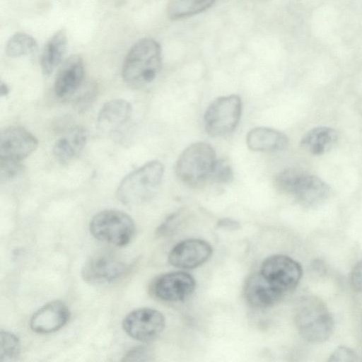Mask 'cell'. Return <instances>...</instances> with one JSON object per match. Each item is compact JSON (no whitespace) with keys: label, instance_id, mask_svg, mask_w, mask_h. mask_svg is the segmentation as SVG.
I'll return each instance as SVG.
<instances>
[{"label":"cell","instance_id":"cell-1","mask_svg":"<svg viewBox=\"0 0 362 362\" xmlns=\"http://www.w3.org/2000/svg\"><path fill=\"white\" fill-rule=\"evenodd\" d=\"M160 44L152 38H143L129 49L124 59L122 75L130 86L141 88L151 83L161 68Z\"/></svg>","mask_w":362,"mask_h":362},{"label":"cell","instance_id":"cell-2","mask_svg":"<svg viewBox=\"0 0 362 362\" xmlns=\"http://www.w3.org/2000/svg\"><path fill=\"white\" fill-rule=\"evenodd\" d=\"M279 192L293 196L302 206L308 208L321 205L330 194V187L321 178L297 168H286L274 177Z\"/></svg>","mask_w":362,"mask_h":362},{"label":"cell","instance_id":"cell-3","mask_svg":"<svg viewBox=\"0 0 362 362\" xmlns=\"http://www.w3.org/2000/svg\"><path fill=\"white\" fill-rule=\"evenodd\" d=\"M216 160V153L211 145L205 142H195L180 155L175 165V173L188 187H201L209 181Z\"/></svg>","mask_w":362,"mask_h":362},{"label":"cell","instance_id":"cell-4","mask_svg":"<svg viewBox=\"0 0 362 362\" xmlns=\"http://www.w3.org/2000/svg\"><path fill=\"white\" fill-rule=\"evenodd\" d=\"M164 168L158 160L149 161L128 174L117 189V197L124 204L133 205L150 198L160 185Z\"/></svg>","mask_w":362,"mask_h":362},{"label":"cell","instance_id":"cell-5","mask_svg":"<svg viewBox=\"0 0 362 362\" xmlns=\"http://www.w3.org/2000/svg\"><path fill=\"white\" fill-rule=\"evenodd\" d=\"M296 324L300 335L313 343L326 341L334 329L331 313L323 301L315 296L307 297L300 302Z\"/></svg>","mask_w":362,"mask_h":362},{"label":"cell","instance_id":"cell-6","mask_svg":"<svg viewBox=\"0 0 362 362\" xmlns=\"http://www.w3.org/2000/svg\"><path fill=\"white\" fill-rule=\"evenodd\" d=\"M90 231L100 241L115 246H124L132 239L135 233V224L126 213L107 209L93 217L90 223Z\"/></svg>","mask_w":362,"mask_h":362},{"label":"cell","instance_id":"cell-7","mask_svg":"<svg viewBox=\"0 0 362 362\" xmlns=\"http://www.w3.org/2000/svg\"><path fill=\"white\" fill-rule=\"evenodd\" d=\"M241 112L242 101L238 95L216 98L209 105L204 116L206 132L213 137L228 135L237 127Z\"/></svg>","mask_w":362,"mask_h":362},{"label":"cell","instance_id":"cell-8","mask_svg":"<svg viewBox=\"0 0 362 362\" xmlns=\"http://www.w3.org/2000/svg\"><path fill=\"white\" fill-rule=\"evenodd\" d=\"M259 272L286 295L297 286L303 270L300 264L291 257L275 255L264 259Z\"/></svg>","mask_w":362,"mask_h":362},{"label":"cell","instance_id":"cell-9","mask_svg":"<svg viewBox=\"0 0 362 362\" xmlns=\"http://www.w3.org/2000/svg\"><path fill=\"white\" fill-rule=\"evenodd\" d=\"M165 324V317L158 310L143 308L127 315L122 321V327L132 338L146 342L158 337Z\"/></svg>","mask_w":362,"mask_h":362},{"label":"cell","instance_id":"cell-10","mask_svg":"<svg viewBox=\"0 0 362 362\" xmlns=\"http://www.w3.org/2000/svg\"><path fill=\"white\" fill-rule=\"evenodd\" d=\"M126 269V264L117 256L109 252H100L86 260L81 275L88 283L103 284L118 279Z\"/></svg>","mask_w":362,"mask_h":362},{"label":"cell","instance_id":"cell-11","mask_svg":"<svg viewBox=\"0 0 362 362\" xmlns=\"http://www.w3.org/2000/svg\"><path fill=\"white\" fill-rule=\"evenodd\" d=\"M37 146V138L27 129L17 126L6 127L0 133V160L21 161Z\"/></svg>","mask_w":362,"mask_h":362},{"label":"cell","instance_id":"cell-12","mask_svg":"<svg viewBox=\"0 0 362 362\" xmlns=\"http://www.w3.org/2000/svg\"><path fill=\"white\" fill-rule=\"evenodd\" d=\"M195 281L188 273L169 272L156 279L153 292L159 299L168 302L185 300L194 291Z\"/></svg>","mask_w":362,"mask_h":362},{"label":"cell","instance_id":"cell-13","mask_svg":"<svg viewBox=\"0 0 362 362\" xmlns=\"http://www.w3.org/2000/svg\"><path fill=\"white\" fill-rule=\"evenodd\" d=\"M212 255V247L201 239H187L177 243L170 252L168 261L175 267L194 269L205 263Z\"/></svg>","mask_w":362,"mask_h":362},{"label":"cell","instance_id":"cell-14","mask_svg":"<svg viewBox=\"0 0 362 362\" xmlns=\"http://www.w3.org/2000/svg\"><path fill=\"white\" fill-rule=\"evenodd\" d=\"M244 293L247 301L257 308H267L276 304L285 294L258 272L247 279Z\"/></svg>","mask_w":362,"mask_h":362},{"label":"cell","instance_id":"cell-15","mask_svg":"<svg viewBox=\"0 0 362 362\" xmlns=\"http://www.w3.org/2000/svg\"><path fill=\"white\" fill-rule=\"evenodd\" d=\"M69 315V310L64 303L52 301L35 312L30 319V325L35 332L52 333L66 324Z\"/></svg>","mask_w":362,"mask_h":362},{"label":"cell","instance_id":"cell-16","mask_svg":"<svg viewBox=\"0 0 362 362\" xmlns=\"http://www.w3.org/2000/svg\"><path fill=\"white\" fill-rule=\"evenodd\" d=\"M84 76L82 58L72 55L65 60L59 69L54 82V93L59 98H67L81 86Z\"/></svg>","mask_w":362,"mask_h":362},{"label":"cell","instance_id":"cell-17","mask_svg":"<svg viewBox=\"0 0 362 362\" xmlns=\"http://www.w3.org/2000/svg\"><path fill=\"white\" fill-rule=\"evenodd\" d=\"M132 114V107L128 101L111 100L105 103L99 111L98 127L105 133L116 132L129 120Z\"/></svg>","mask_w":362,"mask_h":362},{"label":"cell","instance_id":"cell-18","mask_svg":"<svg viewBox=\"0 0 362 362\" xmlns=\"http://www.w3.org/2000/svg\"><path fill=\"white\" fill-rule=\"evenodd\" d=\"M246 144L253 151L275 152L286 148L288 139L285 134L277 129L259 127L247 133Z\"/></svg>","mask_w":362,"mask_h":362},{"label":"cell","instance_id":"cell-19","mask_svg":"<svg viewBox=\"0 0 362 362\" xmlns=\"http://www.w3.org/2000/svg\"><path fill=\"white\" fill-rule=\"evenodd\" d=\"M86 141V129L81 127H75L55 141L53 155L59 163L66 164L81 153Z\"/></svg>","mask_w":362,"mask_h":362},{"label":"cell","instance_id":"cell-20","mask_svg":"<svg viewBox=\"0 0 362 362\" xmlns=\"http://www.w3.org/2000/svg\"><path fill=\"white\" fill-rule=\"evenodd\" d=\"M338 139V132L325 126L315 127L301 138L300 146L307 152L320 156L329 151Z\"/></svg>","mask_w":362,"mask_h":362},{"label":"cell","instance_id":"cell-21","mask_svg":"<svg viewBox=\"0 0 362 362\" xmlns=\"http://www.w3.org/2000/svg\"><path fill=\"white\" fill-rule=\"evenodd\" d=\"M67 47L66 33L58 30L47 42L42 52L40 66L45 76H49L62 62Z\"/></svg>","mask_w":362,"mask_h":362},{"label":"cell","instance_id":"cell-22","mask_svg":"<svg viewBox=\"0 0 362 362\" xmlns=\"http://www.w3.org/2000/svg\"><path fill=\"white\" fill-rule=\"evenodd\" d=\"M216 0H169L168 16L172 21L188 18L210 8Z\"/></svg>","mask_w":362,"mask_h":362},{"label":"cell","instance_id":"cell-23","mask_svg":"<svg viewBox=\"0 0 362 362\" xmlns=\"http://www.w3.org/2000/svg\"><path fill=\"white\" fill-rule=\"evenodd\" d=\"M37 47V42L32 36L24 33H17L8 40L6 52L11 57H20L32 54Z\"/></svg>","mask_w":362,"mask_h":362},{"label":"cell","instance_id":"cell-24","mask_svg":"<svg viewBox=\"0 0 362 362\" xmlns=\"http://www.w3.org/2000/svg\"><path fill=\"white\" fill-rule=\"evenodd\" d=\"M20 342L18 337L7 331L0 332V362H11L19 355Z\"/></svg>","mask_w":362,"mask_h":362},{"label":"cell","instance_id":"cell-25","mask_svg":"<svg viewBox=\"0 0 362 362\" xmlns=\"http://www.w3.org/2000/svg\"><path fill=\"white\" fill-rule=\"evenodd\" d=\"M233 178V170L229 163L223 159H216L209 181L217 184H226L230 182Z\"/></svg>","mask_w":362,"mask_h":362},{"label":"cell","instance_id":"cell-26","mask_svg":"<svg viewBox=\"0 0 362 362\" xmlns=\"http://www.w3.org/2000/svg\"><path fill=\"white\" fill-rule=\"evenodd\" d=\"M22 170L21 161L0 160L1 182L11 180L19 175Z\"/></svg>","mask_w":362,"mask_h":362},{"label":"cell","instance_id":"cell-27","mask_svg":"<svg viewBox=\"0 0 362 362\" xmlns=\"http://www.w3.org/2000/svg\"><path fill=\"white\" fill-rule=\"evenodd\" d=\"M357 354L352 349L344 346H338L330 355L328 361H356Z\"/></svg>","mask_w":362,"mask_h":362},{"label":"cell","instance_id":"cell-28","mask_svg":"<svg viewBox=\"0 0 362 362\" xmlns=\"http://www.w3.org/2000/svg\"><path fill=\"white\" fill-rule=\"evenodd\" d=\"M151 356V350L147 347L140 346L129 351L124 357V361H147Z\"/></svg>","mask_w":362,"mask_h":362},{"label":"cell","instance_id":"cell-29","mask_svg":"<svg viewBox=\"0 0 362 362\" xmlns=\"http://www.w3.org/2000/svg\"><path fill=\"white\" fill-rule=\"evenodd\" d=\"M349 283L351 288L357 292H362V259L352 269Z\"/></svg>","mask_w":362,"mask_h":362},{"label":"cell","instance_id":"cell-30","mask_svg":"<svg viewBox=\"0 0 362 362\" xmlns=\"http://www.w3.org/2000/svg\"><path fill=\"white\" fill-rule=\"evenodd\" d=\"M95 91L93 90H86L77 100L76 105L78 109L83 110L86 105L91 103L92 98L94 97Z\"/></svg>","mask_w":362,"mask_h":362},{"label":"cell","instance_id":"cell-31","mask_svg":"<svg viewBox=\"0 0 362 362\" xmlns=\"http://www.w3.org/2000/svg\"><path fill=\"white\" fill-rule=\"evenodd\" d=\"M217 226L228 230H235L240 228V224L238 221L231 218H223L218 221Z\"/></svg>","mask_w":362,"mask_h":362},{"label":"cell","instance_id":"cell-32","mask_svg":"<svg viewBox=\"0 0 362 362\" xmlns=\"http://www.w3.org/2000/svg\"><path fill=\"white\" fill-rule=\"evenodd\" d=\"M8 93H9L8 86L6 83L1 82V83H0V95H1V97L7 95L8 94Z\"/></svg>","mask_w":362,"mask_h":362}]
</instances>
